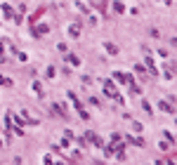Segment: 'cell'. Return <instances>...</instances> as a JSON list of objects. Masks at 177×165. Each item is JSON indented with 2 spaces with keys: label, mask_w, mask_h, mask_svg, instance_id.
<instances>
[{
  "label": "cell",
  "mask_w": 177,
  "mask_h": 165,
  "mask_svg": "<svg viewBox=\"0 0 177 165\" xmlns=\"http://www.w3.org/2000/svg\"><path fill=\"white\" fill-rule=\"evenodd\" d=\"M116 80H118V83H123V85H130V83H132V78H130L128 73H116Z\"/></svg>",
  "instance_id": "cell-1"
},
{
  "label": "cell",
  "mask_w": 177,
  "mask_h": 165,
  "mask_svg": "<svg viewBox=\"0 0 177 165\" xmlns=\"http://www.w3.org/2000/svg\"><path fill=\"white\" fill-rule=\"evenodd\" d=\"M33 92H35V95H40V92H43V87H40V83H33Z\"/></svg>",
  "instance_id": "cell-3"
},
{
  "label": "cell",
  "mask_w": 177,
  "mask_h": 165,
  "mask_svg": "<svg viewBox=\"0 0 177 165\" xmlns=\"http://www.w3.org/2000/svg\"><path fill=\"white\" fill-rule=\"evenodd\" d=\"M158 106H161V109H163V111H168V113H172V109H170V106H168V104H165V102H161V104H158Z\"/></svg>",
  "instance_id": "cell-4"
},
{
  "label": "cell",
  "mask_w": 177,
  "mask_h": 165,
  "mask_svg": "<svg viewBox=\"0 0 177 165\" xmlns=\"http://www.w3.org/2000/svg\"><path fill=\"white\" fill-rule=\"evenodd\" d=\"M69 33L73 35V38H78V33H80V26H78V24H76V26H71V28H69Z\"/></svg>",
  "instance_id": "cell-2"
},
{
  "label": "cell",
  "mask_w": 177,
  "mask_h": 165,
  "mask_svg": "<svg viewBox=\"0 0 177 165\" xmlns=\"http://www.w3.org/2000/svg\"><path fill=\"white\" fill-rule=\"evenodd\" d=\"M35 33H38V35H40V33H47V26H38V28H35Z\"/></svg>",
  "instance_id": "cell-5"
}]
</instances>
